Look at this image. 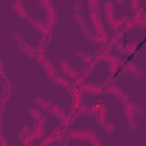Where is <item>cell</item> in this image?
Segmentation results:
<instances>
[{"label":"cell","mask_w":146,"mask_h":146,"mask_svg":"<svg viewBox=\"0 0 146 146\" xmlns=\"http://www.w3.org/2000/svg\"><path fill=\"white\" fill-rule=\"evenodd\" d=\"M130 8H131L133 11L138 10V9L140 8V1H139V0H131V1H130Z\"/></svg>","instance_id":"f1b7e54d"},{"label":"cell","mask_w":146,"mask_h":146,"mask_svg":"<svg viewBox=\"0 0 146 146\" xmlns=\"http://www.w3.org/2000/svg\"><path fill=\"white\" fill-rule=\"evenodd\" d=\"M106 94H111L113 96H115L119 100H121V97H122V94H123V90L121 87L116 86V84H112L110 87H107V92Z\"/></svg>","instance_id":"8992f818"},{"label":"cell","mask_w":146,"mask_h":146,"mask_svg":"<svg viewBox=\"0 0 146 146\" xmlns=\"http://www.w3.org/2000/svg\"><path fill=\"white\" fill-rule=\"evenodd\" d=\"M76 56L84 63V64H90L92 62V56L91 55H88L87 52L84 51H78L76 52Z\"/></svg>","instance_id":"4fadbf2b"},{"label":"cell","mask_w":146,"mask_h":146,"mask_svg":"<svg viewBox=\"0 0 146 146\" xmlns=\"http://www.w3.org/2000/svg\"><path fill=\"white\" fill-rule=\"evenodd\" d=\"M21 141H22V145L23 146H35V145L32 144V141H29L26 139H21Z\"/></svg>","instance_id":"d590c367"},{"label":"cell","mask_w":146,"mask_h":146,"mask_svg":"<svg viewBox=\"0 0 146 146\" xmlns=\"http://www.w3.org/2000/svg\"><path fill=\"white\" fill-rule=\"evenodd\" d=\"M51 141H55V139H54V136L49 135V136H47L46 138H43V139L41 140V143H40L38 146H48Z\"/></svg>","instance_id":"603a6c76"},{"label":"cell","mask_w":146,"mask_h":146,"mask_svg":"<svg viewBox=\"0 0 146 146\" xmlns=\"http://www.w3.org/2000/svg\"><path fill=\"white\" fill-rule=\"evenodd\" d=\"M52 81H54L56 84H58V86H60V87H63V88H68V87L71 86L70 80L66 79V78H64V76H62V75H56V76H54V78H52Z\"/></svg>","instance_id":"ba28073f"},{"label":"cell","mask_w":146,"mask_h":146,"mask_svg":"<svg viewBox=\"0 0 146 146\" xmlns=\"http://www.w3.org/2000/svg\"><path fill=\"white\" fill-rule=\"evenodd\" d=\"M98 6H99V1H97V0H89V1H88V7H89L90 11L99 13Z\"/></svg>","instance_id":"e0dca14e"},{"label":"cell","mask_w":146,"mask_h":146,"mask_svg":"<svg viewBox=\"0 0 146 146\" xmlns=\"http://www.w3.org/2000/svg\"><path fill=\"white\" fill-rule=\"evenodd\" d=\"M131 73L132 75H135L138 80H141V79H144V76H145V74H144V72L135 64V63H128L124 67H123V70H122V73Z\"/></svg>","instance_id":"277c9868"},{"label":"cell","mask_w":146,"mask_h":146,"mask_svg":"<svg viewBox=\"0 0 146 146\" xmlns=\"http://www.w3.org/2000/svg\"><path fill=\"white\" fill-rule=\"evenodd\" d=\"M31 132H32V130H30V128H29L27 125H24V127L22 128V130H21L19 138H21V139H24V138H26Z\"/></svg>","instance_id":"ffe728a7"},{"label":"cell","mask_w":146,"mask_h":146,"mask_svg":"<svg viewBox=\"0 0 146 146\" xmlns=\"http://www.w3.org/2000/svg\"><path fill=\"white\" fill-rule=\"evenodd\" d=\"M46 73H47V75H48L50 79H52L54 76H56V75H57V74H56V73H57L56 67H55L54 65H50L49 67H47V68H46Z\"/></svg>","instance_id":"d6986e66"},{"label":"cell","mask_w":146,"mask_h":146,"mask_svg":"<svg viewBox=\"0 0 146 146\" xmlns=\"http://www.w3.org/2000/svg\"><path fill=\"white\" fill-rule=\"evenodd\" d=\"M133 113H135V116L137 115H141L143 113H144V110H143V107L141 106H139L138 104H135L133 103Z\"/></svg>","instance_id":"f546056e"},{"label":"cell","mask_w":146,"mask_h":146,"mask_svg":"<svg viewBox=\"0 0 146 146\" xmlns=\"http://www.w3.org/2000/svg\"><path fill=\"white\" fill-rule=\"evenodd\" d=\"M60 110H62V108H60L58 105L52 104V105L49 107V110H48V111H49V112H50L52 115H55V116L57 117V116H58V114H59V112H60Z\"/></svg>","instance_id":"7402d4cb"},{"label":"cell","mask_w":146,"mask_h":146,"mask_svg":"<svg viewBox=\"0 0 146 146\" xmlns=\"http://www.w3.org/2000/svg\"><path fill=\"white\" fill-rule=\"evenodd\" d=\"M0 146H10L3 136H0Z\"/></svg>","instance_id":"e575fe53"},{"label":"cell","mask_w":146,"mask_h":146,"mask_svg":"<svg viewBox=\"0 0 146 146\" xmlns=\"http://www.w3.org/2000/svg\"><path fill=\"white\" fill-rule=\"evenodd\" d=\"M59 66H60V70H62V72H63L64 74H67L68 71H70V68H71L70 64L67 63V60H66L65 58H62V59L59 60Z\"/></svg>","instance_id":"2e32d148"},{"label":"cell","mask_w":146,"mask_h":146,"mask_svg":"<svg viewBox=\"0 0 146 146\" xmlns=\"http://www.w3.org/2000/svg\"><path fill=\"white\" fill-rule=\"evenodd\" d=\"M35 103H36V105H38V108L41 111H48L49 110V107L52 105V103L51 102H48V100H44L42 97H36L35 98Z\"/></svg>","instance_id":"52a82bcc"},{"label":"cell","mask_w":146,"mask_h":146,"mask_svg":"<svg viewBox=\"0 0 146 146\" xmlns=\"http://www.w3.org/2000/svg\"><path fill=\"white\" fill-rule=\"evenodd\" d=\"M136 27H141V29H145V27H146V16L141 17V18L138 21V23L136 24Z\"/></svg>","instance_id":"1f68e13d"},{"label":"cell","mask_w":146,"mask_h":146,"mask_svg":"<svg viewBox=\"0 0 146 146\" xmlns=\"http://www.w3.org/2000/svg\"><path fill=\"white\" fill-rule=\"evenodd\" d=\"M82 8H83V5H82V2H80V1H76V2H74L73 3V10H75V11H81L82 10Z\"/></svg>","instance_id":"d6a6232c"},{"label":"cell","mask_w":146,"mask_h":146,"mask_svg":"<svg viewBox=\"0 0 146 146\" xmlns=\"http://www.w3.org/2000/svg\"><path fill=\"white\" fill-rule=\"evenodd\" d=\"M66 75H67L68 78L73 79V80H75V79L79 76V73H78V72H76L74 68H72V67H71V68H70V71H68V73H67Z\"/></svg>","instance_id":"4dcf8cb0"},{"label":"cell","mask_w":146,"mask_h":146,"mask_svg":"<svg viewBox=\"0 0 146 146\" xmlns=\"http://www.w3.org/2000/svg\"><path fill=\"white\" fill-rule=\"evenodd\" d=\"M127 124H128V128H129L131 131H136L137 128H138L137 122H136L135 119H133V120H127Z\"/></svg>","instance_id":"83f0119b"},{"label":"cell","mask_w":146,"mask_h":146,"mask_svg":"<svg viewBox=\"0 0 146 146\" xmlns=\"http://www.w3.org/2000/svg\"><path fill=\"white\" fill-rule=\"evenodd\" d=\"M104 11L105 14L107 13H114V5L112 1H106L104 5Z\"/></svg>","instance_id":"44dd1931"},{"label":"cell","mask_w":146,"mask_h":146,"mask_svg":"<svg viewBox=\"0 0 146 146\" xmlns=\"http://www.w3.org/2000/svg\"><path fill=\"white\" fill-rule=\"evenodd\" d=\"M74 18H75V22L80 25V29H81L83 35H84L88 40H90V39H91L90 36H92V34H91L90 27H89V25H88V23H87V21H86V18H84V16H83L82 14H76V15L74 16Z\"/></svg>","instance_id":"7a4b0ae2"},{"label":"cell","mask_w":146,"mask_h":146,"mask_svg":"<svg viewBox=\"0 0 146 146\" xmlns=\"http://www.w3.org/2000/svg\"><path fill=\"white\" fill-rule=\"evenodd\" d=\"M11 39H13V41H14V42H15L17 46L24 41V40H23V38H22V35H21L19 33H17V32L13 33V35H11Z\"/></svg>","instance_id":"4316f807"},{"label":"cell","mask_w":146,"mask_h":146,"mask_svg":"<svg viewBox=\"0 0 146 146\" xmlns=\"http://www.w3.org/2000/svg\"><path fill=\"white\" fill-rule=\"evenodd\" d=\"M116 50H119L120 52H122V54H124V46H122L121 43H120V44L117 43V44H116Z\"/></svg>","instance_id":"8d00e7d4"},{"label":"cell","mask_w":146,"mask_h":146,"mask_svg":"<svg viewBox=\"0 0 146 146\" xmlns=\"http://www.w3.org/2000/svg\"><path fill=\"white\" fill-rule=\"evenodd\" d=\"M50 3H51V1H49V0H46V1H44V0H41V1H39V5H40V6H43L44 9H46Z\"/></svg>","instance_id":"836d02e7"},{"label":"cell","mask_w":146,"mask_h":146,"mask_svg":"<svg viewBox=\"0 0 146 146\" xmlns=\"http://www.w3.org/2000/svg\"><path fill=\"white\" fill-rule=\"evenodd\" d=\"M144 16H146L145 10H144L143 8H139L138 10H136V11H135L133 16L129 19V22H130V23H132V24H137V23H138V21H139L141 17H144Z\"/></svg>","instance_id":"30bf717a"},{"label":"cell","mask_w":146,"mask_h":146,"mask_svg":"<svg viewBox=\"0 0 146 146\" xmlns=\"http://www.w3.org/2000/svg\"><path fill=\"white\" fill-rule=\"evenodd\" d=\"M119 64H113V63H108V65H107V70H108V72L113 75V74H115L116 72H117V70H119Z\"/></svg>","instance_id":"d4e9b609"},{"label":"cell","mask_w":146,"mask_h":146,"mask_svg":"<svg viewBox=\"0 0 146 146\" xmlns=\"http://www.w3.org/2000/svg\"><path fill=\"white\" fill-rule=\"evenodd\" d=\"M32 133L34 136V139L42 138L43 135H44V127L43 125H39V124H34V127L32 129Z\"/></svg>","instance_id":"7c38bea8"},{"label":"cell","mask_w":146,"mask_h":146,"mask_svg":"<svg viewBox=\"0 0 146 146\" xmlns=\"http://www.w3.org/2000/svg\"><path fill=\"white\" fill-rule=\"evenodd\" d=\"M102 128H103V129H104V131H105V132H107V133H112V132L114 131V125H113L112 123L107 122V121L102 125Z\"/></svg>","instance_id":"cb8c5ba5"},{"label":"cell","mask_w":146,"mask_h":146,"mask_svg":"<svg viewBox=\"0 0 146 146\" xmlns=\"http://www.w3.org/2000/svg\"><path fill=\"white\" fill-rule=\"evenodd\" d=\"M90 40H91V41H94V42H96V43L104 44V43H106V42L108 41V36H104V35H102V34L95 33V35H92Z\"/></svg>","instance_id":"5bb4252c"},{"label":"cell","mask_w":146,"mask_h":146,"mask_svg":"<svg viewBox=\"0 0 146 146\" xmlns=\"http://www.w3.org/2000/svg\"><path fill=\"white\" fill-rule=\"evenodd\" d=\"M89 17H90V21H91L92 24H95L96 22L100 21V18H99V17H100V14H99V13H96V11H90Z\"/></svg>","instance_id":"484cf974"},{"label":"cell","mask_w":146,"mask_h":146,"mask_svg":"<svg viewBox=\"0 0 146 146\" xmlns=\"http://www.w3.org/2000/svg\"><path fill=\"white\" fill-rule=\"evenodd\" d=\"M79 89L82 94L86 92V94H90V95H95V96L104 95L107 92V88H105L103 84L98 86V84H91V83H87V82L81 83Z\"/></svg>","instance_id":"6da1fadb"},{"label":"cell","mask_w":146,"mask_h":146,"mask_svg":"<svg viewBox=\"0 0 146 146\" xmlns=\"http://www.w3.org/2000/svg\"><path fill=\"white\" fill-rule=\"evenodd\" d=\"M105 18H106V21H107V23L110 24V26L113 29V30H115V15H114V13H107V14H105Z\"/></svg>","instance_id":"9a60e30c"},{"label":"cell","mask_w":146,"mask_h":146,"mask_svg":"<svg viewBox=\"0 0 146 146\" xmlns=\"http://www.w3.org/2000/svg\"><path fill=\"white\" fill-rule=\"evenodd\" d=\"M68 137L71 139H74V140H88L89 135H88L87 130L76 129V130H71L68 132Z\"/></svg>","instance_id":"5b68a950"},{"label":"cell","mask_w":146,"mask_h":146,"mask_svg":"<svg viewBox=\"0 0 146 146\" xmlns=\"http://www.w3.org/2000/svg\"><path fill=\"white\" fill-rule=\"evenodd\" d=\"M13 9L16 11V14L21 17V18H23V19H25V21H27L29 23H30V25H32V23H33V19H31L30 18V16H29V14L26 13V10L24 9V7H23V2L22 1H19V0H16V1H14L13 2Z\"/></svg>","instance_id":"3957f363"},{"label":"cell","mask_w":146,"mask_h":146,"mask_svg":"<svg viewBox=\"0 0 146 146\" xmlns=\"http://www.w3.org/2000/svg\"><path fill=\"white\" fill-rule=\"evenodd\" d=\"M29 114H30V116L34 120V122L38 121L39 119H41V117L43 116L42 113H41V111H40L38 107H34V106H32V107L29 108Z\"/></svg>","instance_id":"8fae6325"},{"label":"cell","mask_w":146,"mask_h":146,"mask_svg":"<svg viewBox=\"0 0 146 146\" xmlns=\"http://www.w3.org/2000/svg\"><path fill=\"white\" fill-rule=\"evenodd\" d=\"M33 29L38 30L39 32H41L42 35H46V29H47V24L46 22H41V21H33L32 25H31ZM48 36V35H47Z\"/></svg>","instance_id":"9c48e42d"},{"label":"cell","mask_w":146,"mask_h":146,"mask_svg":"<svg viewBox=\"0 0 146 146\" xmlns=\"http://www.w3.org/2000/svg\"><path fill=\"white\" fill-rule=\"evenodd\" d=\"M124 47H125L124 48V54L130 55V54L135 52V50L137 48V42H131V43H129L128 46H124Z\"/></svg>","instance_id":"ac0fdd59"}]
</instances>
